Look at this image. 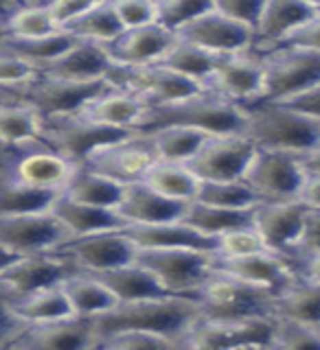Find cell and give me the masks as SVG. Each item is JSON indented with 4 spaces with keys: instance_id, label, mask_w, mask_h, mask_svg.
Instances as JSON below:
<instances>
[{
    "instance_id": "cell-1",
    "label": "cell",
    "mask_w": 320,
    "mask_h": 350,
    "mask_svg": "<svg viewBox=\"0 0 320 350\" xmlns=\"http://www.w3.org/2000/svg\"><path fill=\"white\" fill-rule=\"evenodd\" d=\"M197 322H200V309H197V302L193 298L167 295V298H156V300L119 304L114 311L99 317L97 328L101 339L116 333L136 331V333L162 335L182 342L186 333Z\"/></svg>"
},
{
    "instance_id": "cell-2",
    "label": "cell",
    "mask_w": 320,
    "mask_h": 350,
    "mask_svg": "<svg viewBox=\"0 0 320 350\" xmlns=\"http://www.w3.org/2000/svg\"><path fill=\"white\" fill-rule=\"evenodd\" d=\"M169 125L191 127L204 131L206 136L246 134L248 114L244 105H237L211 90H202L178 103L149 107L138 131L140 134H149L153 129Z\"/></svg>"
},
{
    "instance_id": "cell-3",
    "label": "cell",
    "mask_w": 320,
    "mask_h": 350,
    "mask_svg": "<svg viewBox=\"0 0 320 350\" xmlns=\"http://www.w3.org/2000/svg\"><path fill=\"white\" fill-rule=\"evenodd\" d=\"M246 136L263 151L307 156L320 147V123L281 103L246 105Z\"/></svg>"
},
{
    "instance_id": "cell-4",
    "label": "cell",
    "mask_w": 320,
    "mask_h": 350,
    "mask_svg": "<svg viewBox=\"0 0 320 350\" xmlns=\"http://www.w3.org/2000/svg\"><path fill=\"white\" fill-rule=\"evenodd\" d=\"M193 300L202 322H244L274 315L277 295L215 269Z\"/></svg>"
},
{
    "instance_id": "cell-5",
    "label": "cell",
    "mask_w": 320,
    "mask_h": 350,
    "mask_svg": "<svg viewBox=\"0 0 320 350\" xmlns=\"http://www.w3.org/2000/svg\"><path fill=\"white\" fill-rule=\"evenodd\" d=\"M259 57L263 66V94L259 103H285L320 83V55L316 53L279 46L259 53Z\"/></svg>"
},
{
    "instance_id": "cell-6",
    "label": "cell",
    "mask_w": 320,
    "mask_h": 350,
    "mask_svg": "<svg viewBox=\"0 0 320 350\" xmlns=\"http://www.w3.org/2000/svg\"><path fill=\"white\" fill-rule=\"evenodd\" d=\"M136 262L149 269L171 295L195 298L215 271V254L200 250H138Z\"/></svg>"
},
{
    "instance_id": "cell-7",
    "label": "cell",
    "mask_w": 320,
    "mask_h": 350,
    "mask_svg": "<svg viewBox=\"0 0 320 350\" xmlns=\"http://www.w3.org/2000/svg\"><path fill=\"white\" fill-rule=\"evenodd\" d=\"M305 175L307 171L301 156L257 149L244 182L259 197L261 204H285L299 200Z\"/></svg>"
},
{
    "instance_id": "cell-8",
    "label": "cell",
    "mask_w": 320,
    "mask_h": 350,
    "mask_svg": "<svg viewBox=\"0 0 320 350\" xmlns=\"http://www.w3.org/2000/svg\"><path fill=\"white\" fill-rule=\"evenodd\" d=\"M279 317H257L244 322H197L182 344L186 350H270Z\"/></svg>"
},
{
    "instance_id": "cell-9",
    "label": "cell",
    "mask_w": 320,
    "mask_h": 350,
    "mask_svg": "<svg viewBox=\"0 0 320 350\" xmlns=\"http://www.w3.org/2000/svg\"><path fill=\"white\" fill-rule=\"evenodd\" d=\"M73 237L53 211L0 217V247L14 256H38L60 252Z\"/></svg>"
},
{
    "instance_id": "cell-10",
    "label": "cell",
    "mask_w": 320,
    "mask_h": 350,
    "mask_svg": "<svg viewBox=\"0 0 320 350\" xmlns=\"http://www.w3.org/2000/svg\"><path fill=\"white\" fill-rule=\"evenodd\" d=\"M136 131L116 129L108 125H99L95 120H88L82 114L47 120V131H44V142L47 147L62 153L64 158L75 162L77 167L90 158V153L106 145L123 140Z\"/></svg>"
},
{
    "instance_id": "cell-11",
    "label": "cell",
    "mask_w": 320,
    "mask_h": 350,
    "mask_svg": "<svg viewBox=\"0 0 320 350\" xmlns=\"http://www.w3.org/2000/svg\"><path fill=\"white\" fill-rule=\"evenodd\" d=\"M255 153L257 145L246 134L208 136L186 167L200 182H244Z\"/></svg>"
},
{
    "instance_id": "cell-12",
    "label": "cell",
    "mask_w": 320,
    "mask_h": 350,
    "mask_svg": "<svg viewBox=\"0 0 320 350\" xmlns=\"http://www.w3.org/2000/svg\"><path fill=\"white\" fill-rule=\"evenodd\" d=\"M108 81L138 96L147 107L171 105L202 92L200 85L186 81L184 77L171 72L160 64L143 66V68H114Z\"/></svg>"
},
{
    "instance_id": "cell-13",
    "label": "cell",
    "mask_w": 320,
    "mask_h": 350,
    "mask_svg": "<svg viewBox=\"0 0 320 350\" xmlns=\"http://www.w3.org/2000/svg\"><path fill=\"white\" fill-rule=\"evenodd\" d=\"M156 151L151 147V140L147 134H132L112 145H106L90 153L82 167L90 169L95 173H101L106 178L114 180L123 186L136 184L145 178V173L156 162Z\"/></svg>"
},
{
    "instance_id": "cell-14",
    "label": "cell",
    "mask_w": 320,
    "mask_h": 350,
    "mask_svg": "<svg viewBox=\"0 0 320 350\" xmlns=\"http://www.w3.org/2000/svg\"><path fill=\"white\" fill-rule=\"evenodd\" d=\"M79 271L75 262L53 252V254H38V256H20L11 265L0 271V287H3L11 298H25V295L38 293L44 289L60 287L71 276Z\"/></svg>"
},
{
    "instance_id": "cell-15",
    "label": "cell",
    "mask_w": 320,
    "mask_h": 350,
    "mask_svg": "<svg viewBox=\"0 0 320 350\" xmlns=\"http://www.w3.org/2000/svg\"><path fill=\"white\" fill-rule=\"evenodd\" d=\"M175 38L193 44V46L211 53L215 57L255 51V33L219 14L215 5L200 18H195L191 25H186Z\"/></svg>"
},
{
    "instance_id": "cell-16",
    "label": "cell",
    "mask_w": 320,
    "mask_h": 350,
    "mask_svg": "<svg viewBox=\"0 0 320 350\" xmlns=\"http://www.w3.org/2000/svg\"><path fill=\"white\" fill-rule=\"evenodd\" d=\"M204 90H211L244 107L259 103L263 94V66L259 53L250 51L219 57Z\"/></svg>"
},
{
    "instance_id": "cell-17",
    "label": "cell",
    "mask_w": 320,
    "mask_h": 350,
    "mask_svg": "<svg viewBox=\"0 0 320 350\" xmlns=\"http://www.w3.org/2000/svg\"><path fill=\"white\" fill-rule=\"evenodd\" d=\"M136 252L138 247L132 243V239L123 230H116V232L73 239L60 250V254L69 256L79 271L97 276V273H106L134 262Z\"/></svg>"
},
{
    "instance_id": "cell-18",
    "label": "cell",
    "mask_w": 320,
    "mask_h": 350,
    "mask_svg": "<svg viewBox=\"0 0 320 350\" xmlns=\"http://www.w3.org/2000/svg\"><path fill=\"white\" fill-rule=\"evenodd\" d=\"M310 208L299 200L285 204H261L255 208L252 228L257 230L268 252L296 262V245L305 226V217Z\"/></svg>"
},
{
    "instance_id": "cell-19",
    "label": "cell",
    "mask_w": 320,
    "mask_h": 350,
    "mask_svg": "<svg viewBox=\"0 0 320 350\" xmlns=\"http://www.w3.org/2000/svg\"><path fill=\"white\" fill-rule=\"evenodd\" d=\"M215 269L224 271L237 280L255 284V287L268 289L277 295V298L301 278L299 262L277 256V254H272V252H261V254H252L244 258H217L215 256Z\"/></svg>"
},
{
    "instance_id": "cell-20",
    "label": "cell",
    "mask_w": 320,
    "mask_h": 350,
    "mask_svg": "<svg viewBox=\"0 0 320 350\" xmlns=\"http://www.w3.org/2000/svg\"><path fill=\"white\" fill-rule=\"evenodd\" d=\"M77 169L79 167L75 162H71L62 153L44 145L25 151L20 158L11 162L9 175L16 182L29 186V189L62 195L66 191V186L75 178Z\"/></svg>"
},
{
    "instance_id": "cell-21",
    "label": "cell",
    "mask_w": 320,
    "mask_h": 350,
    "mask_svg": "<svg viewBox=\"0 0 320 350\" xmlns=\"http://www.w3.org/2000/svg\"><path fill=\"white\" fill-rule=\"evenodd\" d=\"M110 81L101 83H69V81H55L40 77V81L29 88L25 101H29L44 120L66 118L82 114V109L93 101L95 96L101 94Z\"/></svg>"
},
{
    "instance_id": "cell-22",
    "label": "cell",
    "mask_w": 320,
    "mask_h": 350,
    "mask_svg": "<svg viewBox=\"0 0 320 350\" xmlns=\"http://www.w3.org/2000/svg\"><path fill=\"white\" fill-rule=\"evenodd\" d=\"M320 14L314 0H266L255 31V53L279 49L290 36Z\"/></svg>"
},
{
    "instance_id": "cell-23",
    "label": "cell",
    "mask_w": 320,
    "mask_h": 350,
    "mask_svg": "<svg viewBox=\"0 0 320 350\" xmlns=\"http://www.w3.org/2000/svg\"><path fill=\"white\" fill-rule=\"evenodd\" d=\"M101 342L97 320H71L27 328L11 350H95Z\"/></svg>"
},
{
    "instance_id": "cell-24",
    "label": "cell",
    "mask_w": 320,
    "mask_h": 350,
    "mask_svg": "<svg viewBox=\"0 0 320 350\" xmlns=\"http://www.w3.org/2000/svg\"><path fill=\"white\" fill-rule=\"evenodd\" d=\"M116 68L106 46L77 40L75 46L42 70V77L69 83H101Z\"/></svg>"
},
{
    "instance_id": "cell-25",
    "label": "cell",
    "mask_w": 320,
    "mask_h": 350,
    "mask_svg": "<svg viewBox=\"0 0 320 350\" xmlns=\"http://www.w3.org/2000/svg\"><path fill=\"white\" fill-rule=\"evenodd\" d=\"M189 204L173 202L162 197L147 184L136 182L125 186L123 200L116 208L119 217L127 226H160V224H175L182 221L184 211Z\"/></svg>"
},
{
    "instance_id": "cell-26",
    "label": "cell",
    "mask_w": 320,
    "mask_h": 350,
    "mask_svg": "<svg viewBox=\"0 0 320 350\" xmlns=\"http://www.w3.org/2000/svg\"><path fill=\"white\" fill-rule=\"evenodd\" d=\"M175 42V36L160 25H149L143 29L125 31L114 44H110L108 53L116 68H143V66L158 64Z\"/></svg>"
},
{
    "instance_id": "cell-27",
    "label": "cell",
    "mask_w": 320,
    "mask_h": 350,
    "mask_svg": "<svg viewBox=\"0 0 320 350\" xmlns=\"http://www.w3.org/2000/svg\"><path fill=\"white\" fill-rule=\"evenodd\" d=\"M47 120L29 101L0 103V149L31 151L44 145Z\"/></svg>"
},
{
    "instance_id": "cell-28",
    "label": "cell",
    "mask_w": 320,
    "mask_h": 350,
    "mask_svg": "<svg viewBox=\"0 0 320 350\" xmlns=\"http://www.w3.org/2000/svg\"><path fill=\"white\" fill-rule=\"evenodd\" d=\"M147 112H149V107L143 103L138 96L110 83L101 94L95 96L93 101L82 109V116L88 120H95L99 125L138 131Z\"/></svg>"
},
{
    "instance_id": "cell-29",
    "label": "cell",
    "mask_w": 320,
    "mask_h": 350,
    "mask_svg": "<svg viewBox=\"0 0 320 350\" xmlns=\"http://www.w3.org/2000/svg\"><path fill=\"white\" fill-rule=\"evenodd\" d=\"M123 232L138 250H200L213 252L217 241L200 234L182 221L160 226H127Z\"/></svg>"
},
{
    "instance_id": "cell-30",
    "label": "cell",
    "mask_w": 320,
    "mask_h": 350,
    "mask_svg": "<svg viewBox=\"0 0 320 350\" xmlns=\"http://www.w3.org/2000/svg\"><path fill=\"white\" fill-rule=\"evenodd\" d=\"M66 298L71 302L75 317L82 320H99L119 306V300L95 273L77 271L62 284Z\"/></svg>"
},
{
    "instance_id": "cell-31",
    "label": "cell",
    "mask_w": 320,
    "mask_h": 350,
    "mask_svg": "<svg viewBox=\"0 0 320 350\" xmlns=\"http://www.w3.org/2000/svg\"><path fill=\"white\" fill-rule=\"evenodd\" d=\"M51 211L60 217V221L69 228V232L73 239L82 237H93L101 232H116L123 230L125 221L119 217L116 211H106V208H93L77 204L69 197L60 195L58 202L53 204Z\"/></svg>"
},
{
    "instance_id": "cell-32",
    "label": "cell",
    "mask_w": 320,
    "mask_h": 350,
    "mask_svg": "<svg viewBox=\"0 0 320 350\" xmlns=\"http://www.w3.org/2000/svg\"><path fill=\"white\" fill-rule=\"evenodd\" d=\"M97 278L114 293L119 304L156 300V298H167V295H171L160 284V280L153 276L149 269L138 265L136 260L130 262L125 267H119V269L106 271V273H97Z\"/></svg>"
},
{
    "instance_id": "cell-33",
    "label": "cell",
    "mask_w": 320,
    "mask_h": 350,
    "mask_svg": "<svg viewBox=\"0 0 320 350\" xmlns=\"http://www.w3.org/2000/svg\"><path fill=\"white\" fill-rule=\"evenodd\" d=\"M125 186L114 180L106 178L101 173H95L86 167H79L71 184L62 193L64 197L93 208H106V211H116L123 200Z\"/></svg>"
},
{
    "instance_id": "cell-34",
    "label": "cell",
    "mask_w": 320,
    "mask_h": 350,
    "mask_svg": "<svg viewBox=\"0 0 320 350\" xmlns=\"http://www.w3.org/2000/svg\"><path fill=\"white\" fill-rule=\"evenodd\" d=\"M14 311L18 315V320L27 328L47 326V324L64 322L75 317L62 284L53 289H44L38 293L25 295V298H14Z\"/></svg>"
},
{
    "instance_id": "cell-35",
    "label": "cell",
    "mask_w": 320,
    "mask_h": 350,
    "mask_svg": "<svg viewBox=\"0 0 320 350\" xmlns=\"http://www.w3.org/2000/svg\"><path fill=\"white\" fill-rule=\"evenodd\" d=\"M252 217H255V211H226V208L191 202L184 211L182 224L197 230V232L208 239L217 241L219 237L233 232V230L252 228Z\"/></svg>"
},
{
    "instance_id": "cell-36",
    "label": "cell",
    "mask_w": 320,
    "mask_h": 350,
    "mask_svg": "<svg viewBox=\"0 0 320 350\" xmlns=\"http://www.w3.org/2000/svg\"><path fill=\"white\" fill-rule=\"evenodd\" d=\"M279 320L320 328V284L299 278L274 302Z\"/></svg>"
},
{
    "instance_id": "cell-37",
    "label": "cell",
    "mask_w": 320,
    "mask_h": 350,
    "mask_svg": "<svg viewBox=\"0 0 320 350\" xmlns=\"http://www.w3.org/2000/svg\"><path fill=\"white\" fill-rule=\"evenodd\" d=\"M140 182L160 193L162 197H167V200L182 204H191L197 195V189H200V180L186 164H171L160 160L151 164V169Z\"/></svg>"
},
{
    "instance_id": "cell-38",
    "label": "cell",
    "mask_w": 320,
    "mask_h": 350,
    "mask_svg": "<svg viewBox=\"0 0 320 350\" xmlns=\"http://www.w3.org/2000/svg\"><path fill=\"white\" fill-rule=\"evenodd\" d=\"M147 136L151 140L153 151H156V158L160 162H171V164H189L208 140L204 131L180 127V125L153 129Z\"/></svg>"
},
{
    "instance_id": "cell-39",
    "label": "cell",
    "mask_w": 320,
    "mask_h": 350,
    "mask_svg": "<svg viewBox=\"0 0 320 350\" xmlns=\"http://www.w3.org/2000/svg\"><path fill=\"white\" fill-rule=\"evenodd\" d=\"M3 31L7 33V42H36L62 33L55 27L47 3L14 7L5 16Z\"/></svg>"
},
{
    "instance_id": "cell-40",
    "label": "cell",
    "mask_w": 320,
    "mask_h": 350,
    "mask_svg": "<svg viewBox=\"0 0 320 350\" xmlns=\"http://www.w3.org/2000/svg\"><path fill=\"white\" fill-rule=\"evenodd\" d=\"M217 59L219 57H215V55L200 51L197 46H193V44H186L175 38L173 46L164 53V57L158 64L164 66V68H169L171 72L184 77L186 81L200 85L204 90L206 81L211 79V75L217 66Z\"/></svg>"
},
{
    "instance_id": "cell-41",
    "label": "cell",
    "mask_w": 320,
    "mask_h": 350,
    "mask_svg": "<svg viewBox=\"0 0 320 350\" xmlns=\"http://www.w3.org/2000/svg\"><path fill=\"white\" fill-rule=\"evenodd\" d=\"M58 193L36 191L16 182L9 175V171L0 173V217L47 213L58 202Z\"/></svg>"
},
{
    "instance_id": "cell-42",
    "label": "cell",
    "mask_w": 320,
    "mask_h": 350,
    "mask_svg": "<svg viewBox=\"0 0 320 350\" xmlns=\"http://www.w3.org/2000/svg\"><path fill=\"white\" fill-rule=\"evenodd\" d=\"M66 33H71L77 40L110 46V44H114L125 31L114 11L112 0H97L95 7Z\"/></svg>"
},
{
    "instance_id": "cell-43",
    "label": "cell",
    "mask_w": 320,
    "mask_h": 350,
    "mask_svg": "<svg viewBox=\"0 0 320 350\" xmlns=\"http://www.w3.org/2000/svg\"><path fill=\"white\" fill-rule=\"evenodd\" d=\"M193 202L226 211H255L261 200L246 182H200Z\"/></svg>"
},
{
    "instance_id": "cell-44",
    "label": "cell",
    "mask_w": 320,
    "mask_h": 350,
    "mask_svg": "<svg viewBox=\"0 0 320 350\" xmlns=\"http://www.w3.org/2000/svg\"><path fill=\"white\" fill-rule=\"evenodd\" d=\"M75 44H77V38L62 31V33H55L51 38L36 40V42H7V51L20 55L22 59H27L42 72L47 66H51L53 62H58L62 55L69 53Z\"/></svg>"
},
{
    "instance_id": "cell-45",
    "label": "cell",
    "mask_w": 320,
    "mask_h": 350,
    "mask_svg": "<svg viewBox=\"0 0 320 350\" xmlns=\"http://www.w3.org/2000/svg\"><path fill=\"white\" fill-rule=\"evenodd\" d=\"M156 25L178 36L186 25H191L195 18H200L213 7V0H156Z\"/></svg>"
},
{
    "instance_id": "cell-46",
    "label": "cell",
    "mask_w": 320,
    "mask_h": 350,
    "mask_svg": "<svg viewBox=\"0 0 320 350\" xmlns=\"http://www.w3.org/2000/svg\"><path fill=\"white\" fill-rule=\"evenodd\" d=\"M95 350H186L182 342L178 339H169L162 335H151V333H116L103 337Z\"/></svg>"
},
{
    "instance_id": "cell-47",
    "label": "cell",
    "mask_w": 320,
    "mask_h": 350,
    "mask_svg": "<svg viewBox=\"0 0 320 350\" xmlns=\"http://www.w3.org/2000/svg\"><path fill=\"white\" fill-rule=\"evenodd\" d=\"M40 68H36L20 55L5 51L0 53V90H22L27 92L40 81Z\"/></svg>"
},
{
    "instance_id": "cell-48",
    "label": "cell",
    "mask_w": 320,
    "mask_h": 350,
    "mask_svg": "<svg viewBox=\"0 0 320 350\" xmlns=\"http://www.w3.org/2000/svg\"><path fill=\"white\" fill-rule=\"evenodd\" d=\"M261 252H268V247L255 228L233 230V232L219 237L215 245L217 258H244L252 254H261Z\"/></svg>"
},
{
    "instance_id": "cell-49",
    "label": "cell",
    "mask_w": 320,
    "mask_h": 350,
    "mask_svg": "<svg viewBox=\"0 0 320 350\" xmlns=\"http://www.w3.org/2000/svg\"><path fill=\"white\" fill-rule=\"evenodd\" d=\"M270 350H320V328L279 320Z\"/></svg>"
},
{
    "instance_id": "cell-50",
    "label": "cell",
    "mask_w": 320,
    "mask_h": 350,
    "mask_svg": "<svg viewBox=\"0 0 320 350\" xmlns=\"http://www.w3.org/2000/svg\"><path fill=\"white\" fill-rule=\"evenodd\" d=\"M114 11L123 25V31H134L156 25L158 5L156 0H112Z\"/></svg>"
},
{
    "instance_id": "cell-51",
    "label": "cell",
    "mask_w": 320,
    "mask_h": 350,
    "mask_svg": "<svg viewBox=\"0 0 320 350\" xmlns=\"http://www.w3.org/2000/svg\"><path fill=\"white\" fill-rule=\"evenodd\" d=\"M213 5L219 14H224L226 18L237 22V25L255 33L263 14V7H266V0H213Z\"/></svg>"
},
{
    "instance_id": "cell-52",
    "label": "cell",
    "mask_w": 320,
    "mask_h": 350,
    "mask_svg": "<svg viewBox=\"0 0 320 350\" xmlns=\"http://www.w3.org/2000/svg\"><path fill=\"white\" fill-rule=\"evenodd\" d=\"M25 331L27 326L18 320L14 311V298L0 287V350H11Z\"/></svg>"
},
{
    "instance_id": "cell-53",
    "label": "cell",
    "mask_w": 320,
    "mask_h": 350,
    "mask_svg": "<svg viewBox=\"0 0 320 350\" xmlns=\"http://www.w3.org/2000/svg\"><path fill=\"white\" fill-rule=\"evenodd\" d=\"M95 3L97 0H53L47 5L55 27L60 31H71L95 7Z\"/></svg>"
},
{
    "instance_id": "cell-54",
    "label": "cell",
    "mask_w": 320,
    "mask_h": 350,
    "mask_svg": "<svg viewBox=\"0 0 320 350\" xmlns=\"http://www.w3.org/2000/svg\"><path fill=\"white\" fill-rule=\"evenodd\" d=\"M320 254V211H310L305 217V226L296 245V262Z\"/></svg>"
},
{
    "instance_id": "cell-55",
    "label": "cell",
    "mask_w": 320,
    "mask_h": 350,
    "mask_svg": "<svg viewBox=\"0 0 320 350\" xmlns=\"http://www.w3.org/2000/svg\"><path fill=\"white\" fill-rule=\"evenodd\" d=\"M283 46L290 49H301V51H310L320 55V14L312 18L307 25H303L299 31L285 40Z\"/></svg>"
},
{
    "instance_id": "cell-56",
    "label": "cell",
    "mask_w": 320,
    "mask_h": 350,
    "mask_svg": "<svg viewBox=\"0 0 320 350\" xmlns=\"http://www.w3.org/2000/svg\"><path fill=\"white\" fill-rule=\"evenodd\" d=\"M281 105L290 107L294 112H299L307 118L316 120V123H320V83L301 94H296L294 98H290V101H285Z\"/></svg>"
},
{
    "instance_id": "cell-57",
    "label": "cell",
    "mask_w": 320,
    "mask_h": 350,
    "mask_svg": "<svg viewBox=\"0 0 320 350\" xmlns=\"http://www.w3.org/2000/svg\"><path fill=\"white\" fill-rule=\"evenodd\" d=\"M299 202L310 208V211H320V173H307L305 182L301 186Z\"/></svg>"
},
{
    "instance_id": "cell-58",
    "label": "cell",
    "mask_w": 320,
    "mask_h": 350,
    "mask_svg": "<svg viewBox=\"0 0 320 350\" xmlns=\"http://www.w3.org/2000/svg\"><path fill=\"white\" fill-rule=\"evenodd\" d=\"M299 265H301L299 273H301V278H303V280H310V282L320 284V254L301 260Z\"/></svg>"
},
{
    "instance_id": "cell-59",
    "label": "cell",
    "mask_w": 320,
    "mask_h": 350,
    "mask_svg": "<svg viewBox=\"0 0 320 350\" xmlns=\"http://www.w3.org/2000/svg\"><path fill=\"white\" fill-rule=\"evenodd\" d=\"M303 164L307 173H320V147L314 149L312 153L303 156Z\"/></svg>"
},
{
    "instance_id": "cell-60",
    "label": "cell",
    "mask_w": 320,
    "mask_h": 350,
    "mask_svg": "<svg viewBox=\"0 0 320 350\" xmlns=\"http://www.w3.org/2000/svg\"><path fill=\"white\" fill-rule=\"evenodd\" d=\"M18 256H14V254H11V252H7L5 247H0V271H3L7 265H11V262H14Z\"/></svg>"
},
{
    "instance_id": "cell-61",
    "label": "cell",
    "mask_w": 320,
    "mask_h": 350,
    "mask_svg": "<svg viewBox=\"0 0 320 350\" xmlns=\"http://www.w3.org/2000/svg\"><path fill=\"white\" fill-rule=\"evenodd\" d=\"M9 169H11V162H3V160H0V173H5Z\"/></svg>"
},
{
    "instance_id": "cell-62",
    "label": "cell",
    "mask_w": 320,
    "mask_h": 350,
    "mask_svg": "<svg viewBox=\"0 0 320 350\" xmlns=\"http://www.w3.org/2000/svg\"><path fill=\"white\" fill-rule=\"evenodd\" d=\"M3 22H5V16H3V14H0V29H3Z\"/></svg>"
}]
</instances>
